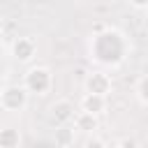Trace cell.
<instances>
[{"label": "cell", "mask_w": 148, "mask_h": 148, "mask_svg": "<svg viewBox=\"0 0 148 148\" xmlns=\"http://www.w3.org/2000/svg\"><path fill=\"white\" fill-rule=\"evenodd\" d=\"M127 37L116 28H102L92 35L88 44V56L92 62L104 67H118L127 58Z\"/></svg>", "instance_id": "6da1fadb"}, {"label": "cell", "mask_w": 148, "mask_h": 148, "mask_svg": "<svg viewBox=\"0 0 148 148\" xmlns=\"http://www.w3.org/2000/svg\"><path fill=\"white\" fill-rule=\"evenodd\" d=\"M23 88L30 92V95H49L51 88H53V72L46 67V65H32L25 69L23 74Z\"/></svg>", "instance_id": "7a4b0ae2"}, {"label": "cell", "mask_w": 148, "mask_h": 148, "mask_svg": "<svg viewBox=\"0 0 148 148\" xmlns=\"http://www.w3.org/2000/svg\"><path fill=\"white\" fill-rule=\"evenodd\" d=\"M30 92L23 88V83H12L0 90V109L7 113H21L28 106Z\"/></svg>", "instance_id": "3957f363"}, {"label": "cell", "mask_w": 148, "mask_h": 148, "mask_svg": "<svg viewBox=\"0 0 148 148\" xmlns=\"http://www.w3.org/2000/svg\"><path fill=\"white\" fill-rule=\"evenodd\" d=\"M113 88L111 83V76L102 69H92L90 74H86L83 79V90L86 92H97V95H109Z\"/></svg>", "instance_id": "277c9868"}, {"label": "cell", "mask_w": 148, "mask_h": 148, "mask_svg": "<svg viewBox=\"0 0 148 148\" xmlns=\"http://www.w3.org/2000/svg\"><path fill=\"white\" fill-rule=\"evenodd\" d=\"M9 51H12V58L14 60L30 62L35 58V53H37V42L32 37H16L12 42V46H9Z\"/></svg>", "instance_id": "5b68a950"}, {"label": "cell", "mask_w": 148, "mask_h": 148, "mask_svg": "<svg viewBox=\"0 0 148 148\" xmlns=\"http://www.w3.org/2000/svg\"><path fill=\"white\" fill-rule=\"evenodd\" d=\"M51 118L56 125H67L74 118V104L69 99H56L51 104Z\"/></svg>", "instance_id": "8992f818"}, {"label": "cell", "mask_w": 148, "mask_h": 148, "mask_svg": "<svg viewBox=\"0 0 148 148\" xmlns=\"http://www.w3.org/2000/svg\"><path fill=\"white\" fill-rule=\"evenodd\" d=\"M81 111H88V113H104L106 111V95H97V92H83L81 102H79Z\"/></svg>", "instance_id": "52a82bcc"}, {"label": "cell", "mask_w": 148, "mask_h": 148, "mask_svg": "<svg viewBox=\"0 0 148 148\" xmlns=\"http://www.w3.org/2000/svg\"><path fill=\"white\" fill-rule=\"evenodd\" d=\"M72 120H74V130H79V132H83V134H92V132L99 130V118H97L95 113L79 111V113H74Z\"/></svg>", "instance_id": "ba28073f"}, {"label": "cell", "mask_w": 148, "mask_h": 148, "mask_svg": "<svg viewBox=\"0 0 148 148\" xmlns=\"http://www.w3.org/2000/svg\"><path fill=\"white\" fill-rule=\"evenodd\" d=\"M21 132L14 127H0V148H18L21 146Z\"/></svg>", "instance_id": "9c48e42d"}, {"label": "cell", "mask_w": 148, "mask_h": 148, "mask_svg": "<svg viewBox=\"0 0 148 148\" xmlns=\"http://www.w3.org/2000/svg\"><path fill=\"white\" fill-rule=\"evenodd\" d=\"M53 141H56V146H62V148L72 146V143H74V127L60 125V127L56 130V134H53Z\"/></svg>", "instance_id": "30bf717a"}, {"label": "cell", "mask_w": 148, "mask_h": 148, "mask_svg": "<svg viewBox=\"0 0 148 148\" xmlns=\"http://www.w3.org/2000/svg\"><path fill=\"white\" fill-rule=\"evenodd\" d=\"M134 97H136V102L141 106L148 104V76L146 74H141L136 79V83H134Z\"/></svg>", "instance_id": "8fae6325"}, {"label": "cell", "mask_w": 148, "mask_h": 148, "mask_svg": "<svg viewBox=\"0 0 148 148\" xmlns=\"http://www.w3.org/2000/svg\"><path fill=\"white\" fill-rule=\"evenodd\" d=\"M83 146H86V148H104V146H106V141H104V139H99V136H97V132H92V134H88V136H86Z\"/></svg>", "instance_id": "7c38bea8"}, {"label": "cell", "mask_w": 148, "mask_h": 148, "mask_svg": "<svg viewBox=\"0 0 148 148\" xmlns=\"http://www.w3.org/2000/svg\"><path fill=\"white\" fill-rule=\"evenodd\" d=\"M116 146L118 148H136V141L134 139H120V141H116Z\"/></svg>", "instance_id": "4fadbf2b"}, {"label": "cell", "mask_w": 148, "mask_h": 148, "mask_svg": "<svg viewBox=\"0 0 148 148\" xmlns=\"http://www.w3.org/2000/svg\"><path fill=\"white\" fill-rule=\"evenodd\" d=\"M130 5H132L134 9H146V7H148V0H130Z\"/></svg>", "instance_id": "5bb4252c"}, {"label": "cell", "mask_w": 148, "mask_h": 148, "mask_svg": "<svg viewBox=\"0 0 148 148\" xmlns=\"http://www.w3.org/2000/svg\"><path fill=\"white\" fill-rule=\"evenodd\" d=\"M0 30H2V18H0Z\"/></svg>", "instance_id": "9a60e30c"}]
</instances>
